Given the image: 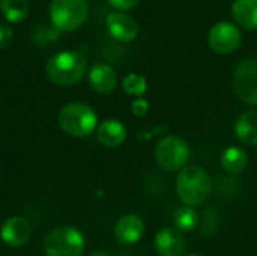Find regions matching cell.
<instances>
[{"instance_id":"6da1fadb","label":"cell","mask_w":257,"mask_h":256,"mask_svg":"<svg viewBox=\"0 0 257 256\" xmlns=\"http://www.w3.org/2000/svg\"><path fill=\"white\" fill-rule=\"evenodd\" d=\"M87 60L81 51H59L53 54L47 65V77L57 86H74L86 74Z\"/></svg>"},{"instance_id":"7a4b0ae2","label":"cell","mask_w":257,"mask_h":256,"mask_svg":"<svg viewBox=\"0 0 257 256\" xmlns=\"http://www.w3.org/2000/svg\"><path fill=\"white\" fill-rule=\"evenodd\" d=\"M176 193L185 205L197 207L203 204L211 193L209 175L199 166L182 167L176 178Z\"/></svg>"},{"instance_id":"3957f363","label":"cell","mask_w":257,"mask_h":256,"mask_svg":"<svg viewBox=\"0 0 257 256\" xmlns=\"http://www.w3.org/2000/svg\"><path fill=\"white\" fill-rule=\"evenodd\" d=\"M62 131L72 137H87L98 127V116L93 107L86 103H69L57 115Z\"/></svg>"},{"instance_id":"277c9868","label":"cell","mask_w":257,"mask_h":256,"mask_svg":"<svg viewBox=\"0 0 257 256\" xmlns=\"http://www.w3.org/2000/svg\"><path fill=\"white\" fill-rule=\"evenodd\" d=\"M89 15L87 0H51L50 20L60 32H74L80 29Z\"/></svg>"},{"instance_id":"5b68a950","label":"cell","mask_w":257,"mask_h":256,"mask_svg":"<svg viewBox=\"0 0 257 256\" xmlns=\"http://www.w3.org/2000/svg\"><path fill=\"white\" fill-rule=\"evenodd\" d=\"M84 237L72 226H60L53 229L44 240V252L47 256H83Z\"/></svg>"},{"instance_id":"8992f818","label":"cell","mask_w":257,"mask_h":256,"mask_svg":"<svg viewBox=\"0 0 257 256\" xmlns=\"http://www.w3.org/2000/svg\"><path fill=\"white\" fill-rule=\"evenodd\" d=\"M155 158L158 166L164 170H181L190 158L188 143L178 136H166L157 145Z\"/></svg>"},{"instance_id":"52a82bcc","label":"cell","mask_w":257,"mask_h":256,"mask_svg":"<svg viewBox=\"0 0 257 256\" xmlns=\"http://www.w3.org/2000/svg\"><path fill=\"white\" fill-rule=\"evenodd\" d=\"M233 89L241 101L257 106V60L245 59L236 66Z\"/></svg>"},{"instance_id":"ba28073f","label":"cell","mask_w":257,"mask_h":256,"mask_svg":"<svg viewBox=\"0 0 257 256\" xmlns=\"http://www.w3.org/2000/svg\"><path fill=\"white\" fill-rule=\"evenodd\" d=\"M241 30L229 21H220L214 24L208 33V44L217 54H230L241 45Z\"/></svg>"},{"instance_id":"9c48e42d","label":"cell","mask_w":257,"mask_h":256,"mask_svg":"<svg viewBox=\"0 0 257 256\" xmlns=\"http://www.w3.org/2000/svg\"><path fill=\"white\" fill-rule=\"evenodd\" d=\"M108 33L119 42H131L139 35L137 21L125 11H113L105 17Z\"/></svg>"},{"instance_id":"30bf717a","label":"cell","mask_w":257,"mask_h":256,"mask_svg":"<svg viewBox=\"0 0 257 256\" xmlns=\"http://www.w3.org/2000/svg\"><path fill=\"white\" fill-rule=\"evenodd\" d=\"M154 246L160 256H184L187 250V240L182 235V231L164 228L157 232Z\"/></svg>"},{"instance_id":"8fae6325","label":"cell","mask_w":257,"mask_h":256,"mask_svg":"<svg viewBox=\"0 0 257 256\" xmlns=\"http://www.w3.org/2000/svg\"><path fill=\"white\" fill-rule=\"evenodd\" d=\"M32 235V228L30 223L20 216H14L5 220L0 229V237L2 240L11 246V247H20L29 241Z\"/></svg>"},{"instance_id":"7c38bea8","label":"cell","mask_w":257,"mask_h":256,"mask_svg":"<svg viewBox=\"0 0 257 256\" xmlns=\"http://www.w3.org/2000/svg\"><path fill=\"white\" fill-rule=\"evenodd\" d=\"M145 222L140 216L126 214L114 226V237L122 244H134L145 235Z\"/></svg>"},{"instance_id":"4fadbf2b","label":"cell","mask_w":257,"mask_h":256,"mask_svg":"<svg viewBox=\"0 0 257 256\" xmlns=\"http://www.w3.org/2000/svg\"><path fill=\"white\" fill-rule=\"evenodd\" d=\"M89 84L90 88L101 94H111L117 86V75L114 69L107 63H95L89 69Z\"/></svg>"},{"instance_id":"5bb4252c","label":"cell","mask_w":257,"mask_h":256,"mask_svg":"<svg viewBox=\"0 0 257 256\" xmlns=\"http://www.w3.org/2000/svg\"><path fill=\"white\" fill-rule=\"evenodd\" d=\"M96 137L107 148H117L126 139V128L117 119H105L96 127Z\"/></svg>"},{"instance_id":"9a60e30c","label":"cell","mask_w":257,"mask_h":256,"mask_svg":"<svg viewBox=\"0 0 257 256\" xmlns=\"http://www.w3.org/2000/svg\"><path fill=\"white\" fill-rule=\"evenodd\" d=\"M236 139L247 145V146H257V112L248 110L244 112L235 122L233 127Z\"/></svg>"},{"instance_id":"2e32d148","label":"cell","mask_w":257,"mask_h":256,"mask_svg":"<svg viewBox=\"0 0 257 256\" xmlns=\"http://www.w3.org/2000/svg\"><path fill=\"white\" fill-rule=\"evenodd\" d=\"M233 20L250 30H257V0H235L232 5Z\"/></svg>"},{"instance_id":"e0dca14e","label":"cell","mask_w":257,"mask_h":256,"mask_svg":"<svg viewBox=\"0 0 257 256\" xmlns=\"http://www.w3.org/2000/svg\"><path fill=\"white\" fill-rule=\"evenodd\" d=\"M248 164V155L244 149L230 146L221 154V166L230 174H241Z\"/></svg>"},{"instance_id":"ac0fdd59","label":"cell","mask_w":257,"mask_h":256,"mask_svg":"<svg viewBox=\"0 0 257 256\" xmlns=\"http://www.w3.org/2000/svg\"><path fill=\"white\" fill-rule=\"evenodd\" d=\"M0 12L8 23H20L29 14V0H0Z\"/></svg>"},{"instance_id":"d6986e66","label":"cell","mask_w":257,"mask_h":256,"mask_svg":"<svg viewBox=\"0 0 257 256\" xmlns=\"http://www.w3.org/2000/svg\"><path fill=\"white\" fill-rule=\"evenodd\" d=\"M173 223H175L176 229H179L182 232L193 231L197 226V223H199V214L190 205L181 207L173 214Z\"/></svg>"},{"instance_id":"ffe728a7","label":"cell","mask_w":257,"mask_h":256,"mask_svg":"<svg viewBox=\"0 0 257 256\" xmlns=\"http://www.w3.org/2000/svg\"><path fill=\"white\" fill-rule=\"evenodd\" d=\"M122 88L126 94L134 95V97H143L145 92L148 91V81L143 75L131 72L128 74L123 81H122Z\"/></svg>"},{"instance_id":"44dd1931","label":"cell","mask_w":257,"mask_h":256,"mask_svg":"<svg viewBox=\"0 0 257 256\" xmlns=\"http://www.w3.org/2000/svg\"><path fill=\"white\" fill-rule=\"evenodd\" d=\"M131 112H133L134 116L143 118V116H146L148 112H149V103H148L145 98L139 97L137 100L133 101V104H131Z\"/></svg>"},{"instance_id":"7402d4cb","label":"cell","mask_w":257,"mask_h":256,"mask_svg":"<svg viewBox=\"0 0 257 256\" xmlns=\"http://www.w3.org/2000/svg\"><path fill=\"white\" fill-rule=\"evenodd\" d=\"M14 38V32L8 24H0V50H5Z\"/></svg>"},{"instance_id":"603a6c76","label":"cell","mask_w":257,"mask_h":256,"mask_svg":"<svg viewBox=\"0 0 257 256\" xmlns=\"http://www.w3.org/2000/svg\"><path fill=\"white\" fill-rule=\"evenodd\" d=\"M108 3L117 11H128L133 9L139 3V0H108Z\"/></svg>"},{"instance_id":"cb8c5ba5","label":"cell","mask_w":257,"mask_h":256,"mask_svg":"<svg viewBox=\"0 0 257 256\" xmlns=\"http://www.w3.org/2000/svg\"><path fill=\"white\" fill-rule=\"evenodd\" d=\"M89 256H110V255H107V253H104V252H95V253H92V255H89Z\"/></svg>"},{"instance_id":"d4e9b609","label":"cell","mask_w":257,"mask_h":256,"mask_svg":"<svg viewBox=\"0 0 257 256\" xmlns=\"http://www.w3.org/2000/svg\"><path fill=\"white\" fill-rule=\"evenodd\" d=\"M188 256H203V255H199V253H194V255H188Z\"/></svg>"}]
</instances>
